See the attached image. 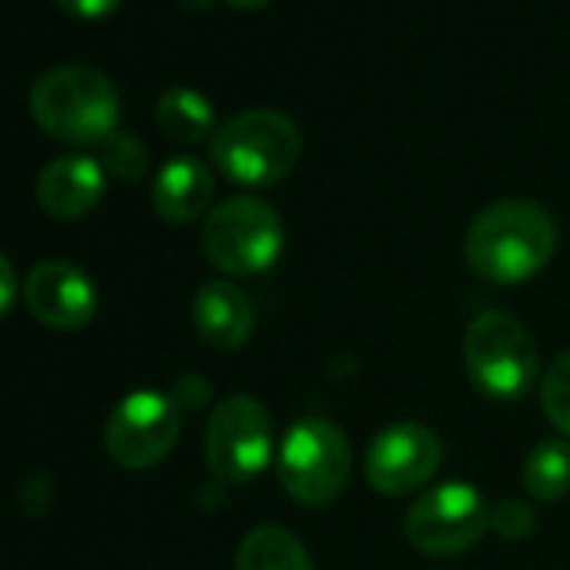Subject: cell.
Masks as SVG:
<instances>
[{"mask_svg": "<svg viewBox=\"0 0 570 570\" xmlns=\"http://www.w3.org/2000/svg\"><path fill=\"white\" fill-rule=\"evenodd\" d=\"M557 225L547 208L527 198H503L487 205L466 228V265L497 285L533 278L553 255Z\"/></svg>", "mask_w": 570, "mask_h": 570, "instance_id": "1", "label": "cell"}, {"mask_svg": "<svg viewBox=\"0 0 570 570\" xmlns=\"http://www.w3.org/2000/svg\"><path fill=\"white\" fill-rule=\"evenodd\" d=\"M31 115L41 131L68 145H98L115 135L121 101L108 75L88 65L45 71L31 88Z\"/></svg>", "mask_w": 570, "mask_h": 570, "instance_id": "2", "label": "cell"}, {"mask_svg": "<svg viewBox=\"0 0 570 570\" xmlns=\"http://www.w3.org/2000/svg\"><path fill=\"white\" fill-rule=\"evenodd\" d=\"M303 135L299 125L275 108L238 111L222 121L212 135L215 168L245 188L275 185L299 165Z\"/></svg>", "mask_w": 570, "mask_h": 570, "instance_id": "3", "label": "cell"}, {"mask_svg": "<svg viewBox=\"0 0 570 570\" xmlns=\"http://www.w3.org/2000/svg\"><path fill=\"white\" fill-rule=\"evenodd\" d=\"M353 473V450L346 433L323 420L306 416L289 426L275 453V476L282 490L306 507L333 503Z\"/></svg>", "mask_w": 570, "mask_h": 570, "instance_id": "4", "label": "cell"}, {"mask_svg": "<svg viewBox=\"0 0 570 570\" xmlns=\"http://www.w3.org/2000/svg\"><path fill=\"white\" fill-rule=\"evenodd\" d=\"M202 248L218 272L262 275L278 262L285 248V228L265 198L232 195L208 212Z\"/></svg>", "mask_w": 570, "mask_h": 570, "instance_id": "5", "label": "cell"}, {"mask_svg": "<svg viewBox=\"0 0 570 570\" xmlns=\"http://www.w3.org/2000/svg\"><path fill=\"white\" fill-rule=\"evenodd\" d=\"M463 366L483 396L513 403L537 383V346L513 316L480 313L463 336Z\"/></svg>", "mask_w": 570, "mask_h": 570, "instance_id": "6", "label": "cell"}, {"mask_svg": "<svg viewBox=\"0 0 570 570\" xmlns=\"http://www.w3.org/2000/svg\"><path fill=\"white\" fill-rule=\"evenodd\" d=\"M406 540L426 557H453L470 550L490 527L487 497L463 480L423 490L406 513Z\"/></svg>", "mask_w": 570, "mask_h": 570, "instance_id": "7", "label": "cell"}, {"mask_svg": "<svg viewBox=\"0 0 570 570\" xmlns=\"http://www.w3.org/2000/svg\"><path fill=\"white\" fill-rule=\"evenodd\" d=\"M205 460L222 483H252L272 460V416L255 396H225L205 430Z\"/></svg>", "mask_w": 570, "mask_h": 570, "instance_id": "8", "label": "cell"}, {"mask_svg": "<svg viewBox=\"0 0 570 570\" xmlns=\"http://www.w3.org/2000/svg\"><path fill=\"white\" fill-rule=\"evenodd\" d=\"M181 433V406L175 396L138 390L128 393L108 416L105 446L111 460L125 470L158 466L178 443Z\"/></svg>", "mask_w": 570, "mask_h": 570, "instance_id": "9", "label": "cell"}, {"mask_svg": "<svg viewBox=\"0 0 570 570\" xmlns=\"http://www.w3.org/2000/svg\"><path fill=\"white\" fill-rule=\"evenodd\" d=\"M443 460L440 436L423 423H393L380 430L366 450V480L386 497L416 493L433 480Z\"/></svg>", "mask_w": 570, "mask_h": 570, "instance_id": "10", "label": "cell"}, {"mask_svg": "<svg viewBox=\"0 0 570 570\" xmlns=\"http://www.w3.org/2000/svg\"><path fill=\"white\" fill-rule=\"evenodd\" d=\"M28 309L51 330H81L98 313L95 282L71 262H41L24 282Z\"/></svg>", "mask_w": 570, "mask_h": 570, "instance_id": "11", "label": "cell"}, {"mask_svg": "<svg viewBox=\"0 0 570 570\" xmlns=\"http://www.w3.org/2000/svg\"><path fill=\"white\" fill-rule=\"evenodd\" d=\"M191 323L195 333L212 346V350H238L252 340L255 333V309L248 303V296L238 289V285L225 282V278H212L195 293L191 303Z\"/></svg>", "mask_w": 570, "mask_h": 570, "instance_id": "12", "label": "cell"}, {"mask_svg": "<svg viewBox=\"0 0 570 570\" xmlns=\"http://www.w3.org/2000/svg\"><path fill=\"white\" fill-rule=\"evenodd\" d=\"M105 195V168L88 155L55 158L38 175V205L55 218H81Z\"/></svg>", "mask_w": 570, "mask_h": 570, "instance_id": "13", "label": "cell"}, {"mask_svg": "<svg viewBox=\"0 0 570 570\" xmlns=\"http://www.w3.org/2000/svg\"><path fill=\"white\" fill-rule=\"evenodd\" d=\"M215 195V175L205 161L191 155H178L161 165L151 185V205L165 222L185 225L205 215Z\"/></svg>", "mask_w": 570, "mask_h": 570, "instance_id": "14", "label": "cell"}, {"mask_svg": "<svg viewBox=\"0 0 570 570\" xmlns=\"http://www.w3.org/2000/svg\"><path fill=\"white\" fill-rule=\"evenodd\" d=\"M235 570H313V560L293 530L265 523L242 537Z\"/></svg>", "mask_w": 570, "mask_h": 570, "instance_id": "15", "label": "cell"}, {"mask_svg": "<svg viewBox=\"0 0 570 570\" xmlns=\"http://www.w3.org/2000/svg\"><path fill=\"white\" fill-rule=\"evenodd\" d=\"M158 125L168 138L181 145H195L215 135V108L195 88H168L158 98Z\"/></svg>", "mask_w": 570, "mask_h": 570, "instance_id": "16", "label": "cell"}, {"mask_svg": "<svg viewBox=\"0 0 570 570\" xmlns=\"http://www.w3.org/2000/svg\"><path fill=\"white\" fill-rule=\"evenodd\" d=\"M523 487L533 500L553 503L570 493V443L563 436L540 440L523 460Z\"/></svg>", "mask_w": 570, "mask_h": 570, "instance_id": "17", "label": "cell"}, {"mask_svg": "<svg viewBox=\"0 0 570 570\" xmlns=\"http://www.w3.org/2000/svg\"><path fill=\"white\" fill-rule=\"evenodd\" d=\"M540 406L550 426L570 440V353H560L540 380Z\"/></svg>", "mask_w": 570, "mask_h": 570, "instance_id": "18", "label": "cell"}, {"mask_svg": "<svg viewBox=\"0 0 570 570\" xmlns=\"http://www.w3.org/2000/svg\"><path fill=\"white\" fill-rule=\"evenodd\" d=\"M101 168L121 181H135L148 171V148L128 131H115L101 141Z\"/></svg>", "mask_w": 570, "mask_h": 570, "instance_id": "19", "label": "cell"}, {"mask_svg": "<svg viewBox=\"0 0 570 570\" xmlns=\"http://www.w3.org/2000/svg\"><path fill=\"white\" fill-rule=\"evenodd\" d=\"M490 527L507 540H523L537 527V513L523 500H500L490 503Z\"/></svg>", "mask_w": 570, "mask_h": 570, "instance_id": "20", "label": "cell"}, {"mask_svg": "<svg viewBox=\"0 0 570 570\" xmlns=\"http://www.w3.org/2000/svg\"><path fill=\"white\" fill-rule=\"evenodd\" d=\"M121 0H58V8L81 21H101L118 11Z\"/></svg>", "mask_w": 570, "mask_h": 570, "instance_id": "21", "label": "cell"}, {"mask_svg": "<svg viewBox=\"0 0 570 570\" xmlns=\"http://www.w3.org/2000/svg\"><path fill=\"white\" fill-rule=\"evenodd\" d=\"M208 383L202 380V376H185L181 383H178V390H175V403L178 406H188V410H198L205 400H208Z\"/></svg>", "mask_w": 570, "mask_h": 570, "instance_id": "22", "label": "cell"}, {"mask_svg": "<svg viewBox=\"0 0 570 570\" xmlns=\"http://www.w3.org/2000/svg\"><path fill=\"white\" fill-rule=\"evenodd\" d=\"M14 296H18V275H14V265L8 262V255H0V316H4V313L14 306Z\"/></svg>", "mask_w": 570, "mask_h": 570, "instance_id": "23", "label": "cell"}, {"mask_svg": "<svg viewBox=\"0 0 570 570\" xmlns=\"http://www.w3.org/2000/svg\"><path fill=\"white\" fill-rule=\"evenodd\" d=\"M228 4H235V8H245V11H255V8H265L268 0H228Z\"/></svg>", "mask_w": 570, "mask_h": 570, "instance_id": "24", "label": "cell"}]
</instances>
